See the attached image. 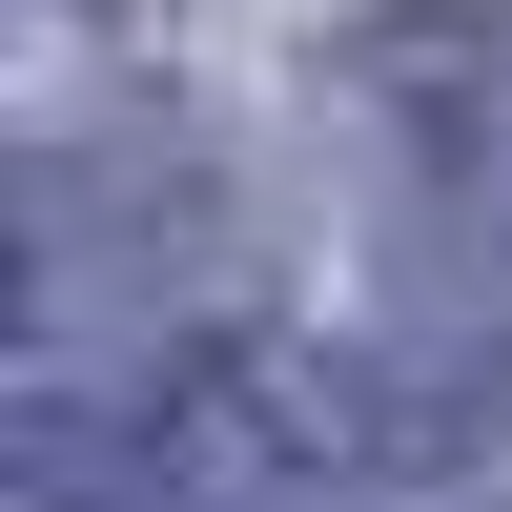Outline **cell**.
Listing matches in <instances>:
<instances>
[{
  "label": "cell",
  "instance_id": "obj_1",
  "mask_svg": "<svg viewBox=\"0 0 512 512\" xmlns=\"http://www.w3.org/2000/svg\"><path fill=\"white\" fill-rule=\"evenodd\" d=\"M0 512H144V431L123 410H21L0 431Z\"/></svg>",
  "mask_w": 512,
  "mask_h": 512
}]
</instances>
